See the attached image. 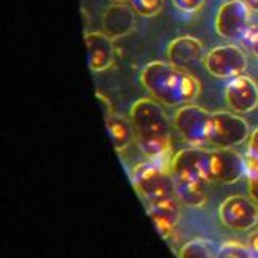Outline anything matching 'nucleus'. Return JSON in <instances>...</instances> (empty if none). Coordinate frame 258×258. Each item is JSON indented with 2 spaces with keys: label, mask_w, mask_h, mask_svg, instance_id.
<instances>
[{
  "label": "nucleus",
  "mask_w": 258,
  "mask_h": 258,
  "mask_svg": "<svg viewBox=\"0 0 258 258\" xmlns=\"http://www.w3.org/2000/svg\"><path fill=\"white\" fill-rule=\"evenodd\" d=\"M134 141L150 161L161 164L171 155V121L155 99H141L129 112Z\"/></svg>",
  "instance_id": "1"
},
{
  "label": "nucleus",
  "mask_w": 258,
  "mask_h": 258,
  "mask_svg": "<svg viewBox=\"0 0 258 258\" xmlns=\"http://www.w3.org/2000/svg\"><path fill=\"white\" fill-rule=\"evenodd\" d=\"M141 82L155 101L167 107H182L195 101L201 93L198 78L171 62H148L141 74Z\"/></svg>",
  "instance_id": "2"
},
{
  "label": "nucleus",
  "mask_w": 258,
  "mask_h": 258,
  "mask_svg": "<svg viewBox=\"0 0 258 258\" xmlns=\"http://www.w3.org/2000/svg\"><path fill=\"white\" fill-rule=\"evenodd\" d=\"M131 182L136 191L150 204L174 196V177L169 169L155 161H144L134 166Z\"/></svg>",
  "instance_id": "3"
},
{
  "label": "nucleus",
  "mask_w": 258,
  "mask_h": 258,
  "mask_svg": "<svg viewBox=\"0 0 258 258\" xmlns=\"http://www.w3.org/2000/svg\"><path fill=\"white\" fill-rule=\"evenodd\" d=\"M211 150L203 147L185 148L171 158L169 171L174 180L188 183H211Z\"/></svg>",
  "instance_id": "4"
},
{
  "label": "nucleus",
  "mask_w": 258,
  "mask_h": 258,
  "mask_svg": "<svg viewBox=\"0 0 258 258\" xmlns=\"http://www.w3.org/2000/svg\"><path fill=\"white\" fill-rule=\"evenodd\" d=\"M172 126L188 144L193 147H203L209 142L212 129V113L203 107L186 104L182 105L174 115Z\"/></svg>",
  "instance_id": "5"
},
{
  "label": "nucleus",
  "mask_w": 258,
  "mask_h": 258,
  "mask_svg": "<svg viewBox=\"0 0 258 258\" xmlns=\"http://www.w3.org/2000/svg\"><path fill=\"white\" fill-rule=\"evenodd\" d=\"M218 218L228 230L249 231L258 223V206L252 198L234 195L220 204Z\"/></svg>",
  "instance_id": "6"
},
{
  "label": "nucleus",
  "mask_w": 258,
  "mask_h": 258,
  "mask_svg": "<svg viewBox=\"0 0 258 258\" xmlns=\"http://www.w3.org/2000/svg\"><path fill=\"white\" fill-rule=\"evenodd\" d=\"M249 124L239 115L231 112L212 113L209 142L217 148H234L247 141Z\"/></svg>",
  "instance_id": "7"
},
{
  "label": "nucleus",
  "mask_w": 258,
  "mask_h": 258,
  "mask_svg": "<svg viewBox=\"0 0 258 258\" xmlns=\"http://www.w3.org/2000/svg\"><path fill=\"white\" fill-rule=\"evenodd\" d=\"M203 61L206 71L217 78L239 77L247 67V57L236 45L215 46L204 56Z\"/></svg>",
  "instance_id": "8"
},
{
  "label": "nucleus",
  "mask_w": 258,
  "mask_h": 258,
  "mask_svg": "<svg viewBox=\"0 0 258 258\" xmlns=\"http://www.w3.org/2000/svg\"><path fill=\"white\" fill-rule=\"evenodd\" d=\"M250 27V10L244 0H230L218 8L215 16L217 34L228 40H242Z\"/></svg>",
  "instance_id": "9"
},
{
  "label": "nucleus",
  "mask_w": 258,
  "mask_h": 258,
  "mask_svg": "<svg viewBox=\"0 0 258 258\" xmlns=\"http://www.w3.org/2000/svg\"><path fill=\"white\" fill-rule=\"evenodd\" d=\"M211 178L212 182L231 185L245 175V158L233 148L211 150Z\"/></svg>",
  "instance_id": "10"
},
{
  "label": "nucleus",
  "mask_w": 258,
  "mask_h": 258,
  "mask_svg": "<svg viewBox=\"0 0 258 258\" xmlns=\"http://www.w3.org/2000/svg\"><path fill=\"white\" fill-rule=\"evenodd\" d=\"M225 99L236 113H249L258 107V86L249 77H234L225 88Z\"/></svg>",
  "instance_id": "11"
},
{
  "label": "nucleus",
  "mask_w": 258,
  "mask_h": 258,
  "mask_svg": "<svg viewBox=\"0 0 258 258\" xmlns=\"http://www.w3.org/2000/svg\"><path fill=\"white\" fill-rule=\"evenodd\" d=\"M136 27V12L131 5L115 2L108 7L102 16V32L115 40L131 34Z\"/></svg>",
  "instance_id": "12"
},
{
  "label": "nucleus",
  "mask_w": 258,
  "mask_h": 258,
  "mask_svg": "<svg viewBox=\"0 0 258 258\" xmlns=\"http://www.w3.org/2000/svg\"><path fill=\"white\" fill-rule=\"evenodd\" d=\"M85 45L88 51V64L93 72H104L113 64L115 46L113 40L104 32L85 34Z\"/></svg>",
  "instance_id": "13"
},
{
  "label": "nucleus",
  "mask_w": 258,
  "mask_h": 258,
  "mask_svg": "<svg viewBox=\"0 0 258 258\" xmlns=\"http://www.w3.org/2000/svg\"><path fill=\"white\" fill-rule=\"evenodd\" d=\"M148 215L152 222L164 239L171 237L175 231V228L180 222V207L174 196L166 198V200L150 203L148 206Z\"/></svg>",
  "instance_id": "14"
},
{
  "label": "nucleus",
  "mask_w": 258,
  "mask_h": 258,
  "mask_svg": "<svg viewBox=\"0 0 258 258\" xmlns=\"http://www.w3.org/2000/svg\"><path fill=\"white\" fill-rule=\"evenodd\" d=\"M166 54L172 66L186 69L191 64L201 61L204 56V46L198 38L191 35H183L174 38L169 46H167Z\"/></svg>",
  "instance_id": "15"
},
{
  "label": "nucleus",
  "mask_w": 258,
  "mask_h": 258,
  "mask_svg": "<svg viewBox=\"0 0 258 258\" xmlns=\"http://www.w3.org/2000/svg\"><path fill=\"white\" fill-rule=\"evenodd\" d=\"M105 123H107V131L113 142L115 150L116 152L126 150L134 141V129H133L131 121L113 113L112 116L107 118Z\"/></svg>",
  "instance_id": "16"
},
{
  "label": "nucleus",
  "mask_w": 258,
  "mask_h": 258,
  "mask_svg": "<svg viewBox=\"0 0 258 258\" xmlns=\"http://www.w3.org/2000/svg\"><path fill=\"white\" fill-rule=\"evenodd\" d=\"M174 193L177 200L190 207H201L206 203V193L203 183H188L174 180Z\"/></svg>",
  "instance_id": "17"
},
{
  "label": "nucleus",
  "mask_w": 258,
  "mask_h": 258,
  "mask_svg": "<svg viewBox=\"0 0 258 258\" xmlns=\"http://www.w3.org/2000/svg\"><path fill=\"white\" fill-rule=\"evenodd\" d=\"M178 258H215V255L212 253L211 245L206 241L191 239L180 247Z\"/></svg>",
  "instance_id": "18"
},
{
  "label": "nucleus",
  "mask_w": 258,
  "mask_h": 258,
  "mask_svg": "<svg viewBox=\"0 0 258 258\" xmlns=\"http://www.w3.org/2000/svg\"><path fill=\"white\" fill-rule=\"evenodd\" d=\"M245 177L249 196L258 204V160L249 155L245 156Z\"/></svg>",
  "instance_id": "19"
},
{
  "label": "nucleus",
  "mask_w": 258,
  "mask_h": 258,
  "mask_svg": "<svg viewBox=\"0 0 258 258\" xmlns=\"http://www.w3.org/2000/svg\"><path fill=\"white\" fill-rule=\"evenodd\" d=\"M215 258H252L249 247L239 241H228L220 245Z\"/></svg>",
  "instance_id": "20"
},
{
  "label": "nucleus",
  "mask_w": 258,
  "mask_h": 258,
  "mask_svg": "<svg viewBox=\"0 0 258 258\" xmlns=\"http://www.w3.org/2000/svg\"><path fill=\"white\" fill-rule=\"evenodd\" d=\"M131 7L137 15L144 18H152L161 12L163 0H131Z\"/></svg>",
  "instance_id": "21"
},
{
  "label": "nucleus",
  "mask_w": 258,
  "mask_h": 258,
  "mask_svg": "<svg viewBox=\"0 0 258 258\" xmlns=\"http://www.w3.org/2000/svg\"><path fill=\"white\" fill-rule=\"evenodd\" d=\"M206 0H172V4L177 10L183 13H196L203 8Z\"/></svg>",
  "instance_id": "22"
},
{
  "label": "nucleus",
  "mask_w": 258,
  "mask_h": 258,
  "mask_svg": "<svg viewBox=\"0 0 258 258\" xmlns=\"http://www.w3.org/2000/svg\"><path fill=\"white\" fill-rule=\"evenodd\" d=\"M242 43L250 49L255 57H258V27H249V31L242 37Z\"/></svg>",
  "instance_id": "23"
},
{
  "label": "nucleus",
  "mask_w": 258,
  "mask_h": 258,
  "mask_svg": "<svg viewBox=\"0 0 258 258\" xmlns=\"http://www.w3.org/2000/svg\"><path fill=\"white\" fill-rule=\"evenodd\" d=\"M247 155L258 160V127L249 137V152H247Z\"/></svg>",
  "instance_id": "24"
},
{
  "label": "nucleus",
  "mask_w": 258,
  "mask_h": 258,
  "mask_svg": "<svg viewBox=\"0 0 258 258\" xmlns=\"http://www.w3.org/2000/svg\"><path fill=\"white\" fill-rule=\"evenodd\" d=\"M247 247L252 253V258H258V230L252 231L247 239Z\"/></svg>",
  "instance_id": "25"
},
{
  "label": "nucleus",
  "mask_w": 258,
  "mask_h": 258,
  "mask_svg": "<svg viewBox=\"0 0 258 258\" xmlns=\"http://www.w3.org/2000/svg\"><path fill=\"white\" fill-rule=\"evenodd\" d=\"M96 96H97V99H99V102H101L102 112H104V118L107 120L108 116H112V115H113V112H112V105H110V102H108L107 99H105V96H102L101 93H97Z\"/></svg>",
  "instance_id": "26"
},
{
  "label": "nucleus",
  "mask_w": 258,
  "mask_h": 258,
  "mask_svg": "<svg viewBox=\"0 0 258 258\" xmlns=\"http://www.w3.org/2000/svg\"><path fill=\"white\" fill-rule=\"evenodd\" d=\"M244 4L247 5V8H249L250 12L258 13V0H244Z\"/></svg>",
  "instance_id": "27"
},
{
  "label": "nucleus",
  "mask_w": 258,
  "mask_h": 258,
  "mask_svg": "<svg viewBox=\"0 0 258 258\" xmlns=\"http://www.w3.org/2000/svg\"><path fill=\"white\" fill-rule=\"evenodd\" d=\"M113 2H123V4H127V2H131V0H113Z\"/></svg>",
  "instance_id": "28"
}]
</instances>
